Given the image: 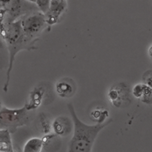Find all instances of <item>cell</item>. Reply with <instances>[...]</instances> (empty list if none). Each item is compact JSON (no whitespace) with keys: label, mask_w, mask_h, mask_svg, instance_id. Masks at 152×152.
Masks as SVG:
<instances>
[{"label":"cell","mask_w":152,"mask_h":152,"mask_svg":"<svg viewBox=\"0 0 152 152\" xmlns=\"http://www.w3.org/2000/svg\"><path fill=\"white\" fill-rule=\"evenodd\" d=\"M0 35L6 44L9 56L6 80L3 87L4 91L7 92L15 55L21 50L33 49L34 42L28 40L26 37L22 28L21 18L11 22H1Z\"/></svg>","instance_id":"obj_1"},{"label":"cell","mask_w":152,"mask_h":152,"mask_svg":"<svg viewBox=\"0 0 152 152\" xmlns=\"http://www.w3.org/2000/svg\"><path fill=\"white\" fill-rule=\"evenodd\" d=\"M74 123V134L69 142V152H90L94 141L99 133L109 125L112 119L104 123H99L94 125H89L81 122L75 111L72 103L67 104Z\"/></svg>","instance_id":"obj_2"},{"label":"cell","mask_w":152,"mask_h":152,"mask_svg":"<svg viewBox=\"0 0 152 152\" xmlns=\"http://www.w3.org/2000/svg\"><path fill=\"white\" fill-rule=\"evenodd\" d=\"M28 111L26 106L14 109L2 107L0 110V129H6L12 133L18 127L26 125L30 119Z\"/></svg>","instance_id":"obj_3"},{"label":"cell","mask_w":152,"mask_h":152,"mask_svg":"<svg viewBox=\"0 0 152 152\" xmlns=\"http://www.w3.org/2000/svg\"><path fill=\"white\" fill-rule=\"evenodd\" d=\"M21 19V26L26 37L31 41L34 42L38 35L48 25L45 17V14L39 12L30 14Z\"/></svg>","instance_id":"obj_4"},{"label":"cell","mask_w":152,"mask_h":152,"mask_svg":"<svg viewBox=\"0 0 152 152\" xmlns=\"http://www.w3.org/2000/svg\"><path fill=\"white\" fill-rule=\"evenodd\" d=\"M107 98L113 106L117 108L125 107L131 103L129 87L124 82L115 83L109 89Z\"/></svg>","instance_id":"obj_5"},{"label":"cell","mask_w":152,"mask_h":152,"mask_svg":"<svg viewBox=\"0 0 152 152\" xmlns=\"http://www.w3.org/2000/svg\"><path fill=\"white\" fill-rule=\"evenodd\" d=\"M0 10L5 13L1 22H11L18 20L23 11L21 0H0Z\"/></svg>","instance_id":"obj_6"},{"label":"cell","mask_w":152,"mask_h":152,"mask_svg":"<svg viewBox=\"0 0 152 152\" xmlns=\"http://www.w3.org/2000/svg\"><path fill=\"white\" fill-rule=\"evenodd\" d=\"M66 0H50V6L48 12L45 14V20L48 25L56 24L60 16L66 10Z\"/></svg>","instance_id":"obj_7"},{"label":"cell","mask_w":152,"mask_h":152,"mask_svg":"<svg viewBox=\"0 0 152 152\" xmlns=\"http://www.w3.org/2000/svg\"><path fill=\"white\" fill-rule=\"evenodd\" d=\"M71 120L66 116H61L56 117L52 123V128L54 133L58 136H67L72 129Z\"/></svg>","instance_id":"obj_8"},{"label":"cell","mask_w":152,"mask_h":152,"mask_svg":"<svg viewBox=\"0 0 152 152\" xmlns=\"http://www.w3.org/2000/svg\"><path fill=\"white\" fill-rule=\"evenodd\" d=\"M76 89L74 81L69 77H65L58 82L55 85V90L57 94L62 98L71 97Z\"/></svg>","instance_id":"obj_9"},{"label":"cell","mask_w":152,"mask_h":152,"mask_svg":"<svg viewBox=\"0 0 152 152\" xmlns=\"http://www.w3.org/2000/svg\"><path fill=\"white\" fill-rule=\"evenodd\" d=\"M133 94L142 102L152 104V88L145 84H138L133 89Z\"/></svg>","instance_id":"obj_10"},{"label":"cell","mask_w":152,"mask_h":152,"mask_svg":"<svg viewBox=\"0 0 152 152\" xmlns=\"http://www.w3.org/2000/svg\"><path fill=\"white\" fill-rule=\"evenodd\" d=\"M42 139L43 142L42 151H55L60 148L61 144L60 138L55 133L46 134Z\"/></svg>","instance_id":"obj_11"},{"label":"cell","mask_w":152,"mask_h":152,"mask_svg":"<svg viewBox=\"0 0 152 152\" xmlns=\"http://www.w3.org/2000/svg\"><path fill=\"white\" fill-rule=\"evenodd\" d=\"M10 132L6 129H0V152H13Z\"/></svg>","instance_id":"obj_12"},{"label":"cell","mask_w":152,"mask_h":152,"mask_svg":"<svg viewBox=\"0 0 152 152\" xmlns=\"http://www.w3.org/2000/svg\"><path fill=\"white\" fill-rule=\"evenodd\" d=\"M43 93L44 91L42 89V88L34 89V90L30 94L29 103L28 104L26 105L27 108L28 110L34 109L40 104Z\"/></svg>","instance_id":"obj_13"},{"label":"cell","mask_w":152,"mask_h":152,"mask_svg":"<svg viewBox=\"0 0 152 152\" xmlns=\"http://www.w3.org/2000/svg\"><path fill=\"white\" fill-rule=\"evenodd\" d=\"M42 138L34 137L28 139L23 147L24 152H40L42 151Z\"/></svg>","instance_id":"obj_14"},{"label":"cell","mask_w":152,"mask_h":152,"mask_svg":"<svg viewBox=\"0 0 152 152\" xmlns=\"http://www.w3.org/2000/svg\"><path fill=\"white\" fill-rule=\"evenodd\" d=\"M39 125L41 131L45 134L50 133L52 129V123L48 116L45 113H41L38 117Z\"/></svg>","instance_id":"obj_15"},{"label":"cell","mask_w":152,"mask_h":152,"mask_svg":"<svg viewBox=\"0 0 152 152\" xmlns=\"http://www.w3.org/2000/svg\"><path fill=\"white\" fill-rule=\"evenodd\" d=\"M50 0H36L35 4L39 11L43 14H46L49 10Z\"/></svg>","instance_id":"obj_16"},{"label":"cell","mask_w":152,"mask_h":152,"mask_svg":"<svg viewBox=\"0 0 152 152\" xmlns=\"http://www.w3.org/2000/svg\"><path fill=\"white\" fill-rule=\"evenodd\" d=\"M142 80L145 82V85L152 88V70H147L144 73Z\"/></svg>","instance_id":"obj_17"},{"label":"cell","mask_w":152,"mask_h":152,"mask_svg":"<svg viewBox=\"0 0 152 152\" xmlns=\"http://www.w3.org/2000/svg\"><path fill=\"white\" fill-rule=\"evenodd\" d=\"M6 50L8 51L6 44L4 40L2 39V38L0 35V63H2L3 58L5 56V53L6 52Z\"/></svg>","instance_id":"obj_18"},{"label":"cell","mask_w":152,"mask_h":152,"mask_svg":"<svg viewBox=\"0 0 152 152\" xmlns=\"http://www.w3.org/2000/svg\"><path fill=\"white\" fill-rule=\"evenodd\" d=\"M148 54H149L150 57H151V58L152 59V45L150 46V48L148 49Z\"/></svg>","instance_id":"obj_19"},{"label":"cell","mask_w":152,"mask_h":152,"mask_svg":"<svg viewBox=\"0 0 152 152\" xmlns=\"http://www.w3.org/2000/svg\"><path fill=\"white\" fill-rule=\"evenodd\" d=\"M24 1H26L28 2H31V3H34V4H35V2H36V0H24Z\"/></svg>","instance_id":"obj_20"},{"label":"cell","mask_w":152,"mask_h":152,"mask_svg":"<svg viewBox=\"0 0 152 152\" xmlns=\"http://www.w3.org/2000/svg\"><path fill=\"white\" fill-rule=\"evenodd\" d=\"M1 101H0V110H1Z\"/></svg>","instance_id":"obj_21"}]
</instances>
